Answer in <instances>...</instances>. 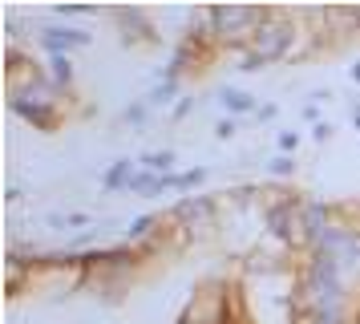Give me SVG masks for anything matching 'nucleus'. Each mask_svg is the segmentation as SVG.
<instances>
[{"mask_svg": "<svg viewBox=\"0 0 360 324\" xmlns=\"http://www.w3.org/2000/svg\"><path fill=\"white\" fill-rule=\"evenodd\" d=\"M214 134H219V138H231V134H235V118H223V122L214 126Z\"/></svg>", "mask_w": 360, "mask_h": 324, "instance_id": "obj_22", "label": "nucleus"}, {"mask_svg": "<svg viewBox=\"0 0 360 324\" xmlns=\"http://www.w3.org/2000/svg\"><path fill=\"white\" fill-rule=\"evenodd\" d=\"M352 118H356V130H360V101L352 106Z\"/></svg>", "mask_w": 360, "mask_h": 324, "instance_id": "obj_26", "label": "nucleus"}, {"mask_svg": "<svg viewBox=\"0 0 360 324\" xmlns=\"http://www.w3.org/2000/svg\"><path fill=\"white\" fill-rule=\"evenodd\" d=\"M170 97H179V81L162 77V81H158V85H154V94H150V106H166Z\"/></svg>", "mask_w": 360, "mask_h": 324, "instance_id": "obj_13", "label": "nucleus"}, {"mask_svg": "<svg viewBox=\"0 0 360 324\" xmlns=\"http://www.w3.org/2000/svg\"><path fill=\"white\" fill-rule=\"evenodd\" d=\"M114 20L126 29V41H138V37H154L150 32V16L142 8H114Z\"/></svg>", "mask_w": 360, "mask_h": 324, "instance_id": "obj_8", "label": "nucleus"}, {"mask_svg": "<svg viewBox=\"0 0 360 324\" xmlns=\"http://www.w3.org/2000/svg\"><path fill=\"white\" fill-rule=\"evenodd\" d=\"M146 118H150V106H142V101H134V106L122 110V122H126V126H142Z\"/></svg>", "mask_w": 360, "mask_h": 324, "instance_id": "obj_15", "label": "nucleus"}, {"mask_svg": "<svg viewBox=\"0 0 360 324\" xmlns=\"http://www.w3.org/2000/svg\"><path fill=\"white\" fill-rule=\"evenodd\" d=\"M8 110L17 113V118H25L29 126L45 130V134H53V130L61 126V113H53V110H41V106H33V101H20V97H8Z\"/></svg>", "mask_w": 360, "mask_h": 324, "instance_id": "obj_7", "label": "nucleus"}, {"mask_svg": "<svg viewBox=\"0 0 360 324\" xmlns=\"http://www.w3.org/2000/svg\"><path fill=\"white\" fill-rule=\"evenodd\" d=\"M352 81H356V85H360V61L352 65Z\"/></svg>", "mask_w": 360, "mask_h": 324, "instance_id": "obj_25", "label": "nucleus"}, {"mask_svg": "<svg viewBox=\"0 0 360 324\" xmlns=\"http://www.w3.org/2000/svg\"><path fill=\"white\" fill-rule=\"evenodd\" d=\"M295 146H300V134H292V130H283V134H279V150H283V154H292Z\"/></svg>", "mask_w": 360, "mask_h": 324, "instance_id": "obj_19", "label": "nucleus"}, {"mask_svg": "<svg viewBox=\"0 0 360 324\" xmlns=\"http://www.w3.org/2000/svg\"><path fill=\"white\" fill-rule=\"evenodd\" d=\"M166 215H170V223H179L182 231H191V239H195L202 227L211 231L214 215H219V199H211V194H186V199H179Z\"/></svg>", "mask_w": 360, "mask_h": 324, "instance_id": "obj_5", "label": "nucleus"}, {"mask_svg": "<svg viewBox=\"0 0 360 324\" xmlns=\"http://www.w3.org/2000/svg\"><path fill=\"white\" fill-rule=\"evenodd\" d=\"M267 170H271L276 178H288V175H295V158L292 154H279V158L267 162Z\"/></svg>", "mask_w": 360, "mask_h": 324, "instance_id": "obj_17", "label": "nucleus"}, {"mask_svg": "<svg viewBox=\"0 0 360 324\" xmlns=\"http://www.w3.org/2000/svg\"><path fill=\"white\" fill-rule=\"evenodd\" d=\"M179 324H235V296L223 280H207L191 292Z\"/></svg>", "mask_w": 360, "mask_h": 324, "instance_id": "obj_2", "label": "nucleus"}, {"mask_svg": "<svg viewBox=\"0 0 360 324\" xmlns=\"http://www.w3.org/2000/svg\"><path fill=\"white\" fill-rule=\"evenodd\" d=\"M53 13L57 16H73V20H77V16H98L101 8H89V4H61V8H53Z\"/></svg>", "mask_w": 360, "mask_h": 324, "instance_id": "obj_18", "label": "nucleus"}, {"mask_svg": "<svg viewBox=\"0 0 360 324\" xmlns=\"http://www.w3.org/2000/svg\"><path fill=\"white\" fill-rule=\"evenodd\" d=\"M211 20H214V49H247L263 25V8L227 4V8H211Z\"/></svg>", "mask_w": 360, "mask_h": 324, "instance_id": "obj_4", "label": "nucleus"}, {"mask_svg": "<svg viewBox=\"0 0 360 324\" xmlns=\"http://www.w3.org/2000/svg\"><path fill=\"white\" fill-rule=\"evenodd\" d=\"M134 175H138V162L134 158H117L114 166L101 175V187H105V191H130Z\"/></svg>", "mask_w": 360, "mask_h": 324, "instance_id": "obj_9", "label": "nucleus"}, {"mask_svg": "<svg viewBox=\"0 0 360 324\" xmlns=\"http://www.w3.org/2000/svg\"><path fill=\"white\" fill-rule=\"evenodd\" d=\"M174 166H179L174 150H146V154L138 158V170H150V175H179Z\"/></svg>", "mask_w": 360, "mask_h": 324, "instance_id": "obj_10", "label": "nucleus"}, {"mask_svg": "<svg viewBox=\"0 0 360 324\" xmlns=\"http://www.w3.org/2000/svg\"><path fill=\"white\" fill-rule=\"evenodd\" d=\"M45 77H49L57 89H69V85H73V65H69V57H49V61H45Z\"/></svg>", "mask_w": 360, "mask_h": 324, "instance_id": "obj_11", "label": "nucleus"}, {"mask_svg": "<svg viewBox=\"0 0 360 324\" xmlns=\"http://www.w3.org/2000/svg\"><path fill=\"white\" fill-rule=\"evenodd\" d=\"M89 284V268H85L77 256H45V259H33V280H29V292L41 288V296H49V300H65L73 296L77 288Z\"/></svg>", "mask_w": 360, "mask_h": 324, "instance_id": "obj_1", "label": "nucleus"}, {"mask_svg": "<svg viewBox=\"0 0 360 324\" xmlns=\"http://www.w3.org/2000/svg\"><path fill=\"white\" fill-rule=\"evenodd\" d=\"M53 227H61V231H69V227H89V215H82V211H69V215H49Z\"/></svg>", "mask_w": 360, "mask_h": 324, "instance_id": "obj_14", "label": "nucleus"}, {"mask_svg": "<svg viewBox=\"0 0 360 324\" xmlns=\"http://www.w3.org/2000/svg\"><path fill=\"white\" fill-rule=\"evenodd\" d=\"M20 199V187H4V203H17Z\"/></svg>", "mask_w": 360, "mask_h": 324, "instance_id": "obj_24", "label": "nucleus"}, {"mask_svg": "<svg viewBox=\"0 0 360 324\" xmlns=\"http://www.w3.org/2000/svg\"><path fill=\"white\" fill-rule=\"evenodd\" d=\"M255 118H259V122H271V118H276V106H259V110H255Z\"/></svg>", "mask_w": 360, "mask_h": 324, "instance_id": "obj_23", "label": "nucleus"}, {"mask_svg": "<svg viewBox=\"0 0 360 324\" xmlns=\"http://www.w3.org/2000/svg\"><path fill=\"white\" fill-rule=\"evenodd\" d=\"M219 97H223L227 113H255L259 110V101L251 94H243V89H219Z\"/></svg>", "mask_w": 360, "mask_h": 324, "instance_id": "obj_12", "label": "nucleus"}, {"mask_svg": "<svg viewBox=\"0 0 360 324\" xmlns=\"http://www.w3.org/2000/svg\"><path fill=\"white\" fill-rule=\"evenodd\" d=\"M292 13L288 8H263V25L259 32L251 37V57L259 65H271V61H283L288 57V49H292Z\"/></svg>", "mask_w": 360, "mask_h": 324, "instance_id": "obj_3", "label": "nucleus"}, {"mask_svg": "<svg viewBox=\"0 0 360 324\" xmlns=\"http://www.w3.org/2000/svg\"><path fill=\"white\" fill-rule=\"evenodd\" d=\"M41 45H45L49 57H69L73 49L89 45V32L69 29V25H45V29H41Z\"/></svg>", "mask_w": 360, "mask_h": 324, "instance_id": "obj_6", "label": "nucleus"}, {"mask_svg": "<svg viewBox=\"0 0 360 324\" xmlns=\"http://www.w3.org/2000/svg\"><path fill=\"white\" fill-rule=\"evenodd\" d=\"M202 178H207V170H202V166H195V170H182L179 182H174V191H195Z\"/></svg>", "mask_w": 360, "mask_h": 324, "instance_id": "obj_16", "label": "nucleus"}, {"mask_svg": "<svg viewBox=\"0 0 360 324\" xmlns=\"http://www.w3.org/2000/svg\"><path fill=\"white\" fill-rule=\"evenodd\" d=\"M191 110H195V97H179L174 101V118H186Z\"/></svg>", "mask_w": 360, "mask_h": 324, "instance_id": "obj_20", "label": "nucleus"}, {"mask_svg": "<svg viewBox=\"0 0 360 324\" xmlns=\"http://www.w3.org/2000/svg\"><path fill=\"white\" fill-rule=\"evenodd\" d=\"M311 138H316V142H328V138H332V126H328V122H316V126H311Z\"/></svg>", "mask_w": 360, "mask_h": 324, "instance_id": "obj_21", "label": "nucleus"}]
</instances>
